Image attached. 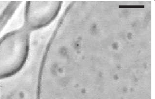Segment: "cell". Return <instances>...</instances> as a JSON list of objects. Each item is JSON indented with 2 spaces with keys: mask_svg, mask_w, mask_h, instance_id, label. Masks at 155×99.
Segmentation results:
<instances>
[{
  "mask_svg": "<svg viewBox=\"0 0 155 99\" xmlns=\"http://www.w3.org/2000/svg\"><path fill=\"white\" fill-rule=\"evenodd\" d=\"M59 8L56 2H28L25 10V28L30 31L45 27L54 19Z\"/></svg>",
  "mask_w": 155,
  "mask_h": 99,
  "instance_id": "7a4b0ae2",
  "label": "cell"
},
{
  "mask_svg": "<svg viewBox=\"0 0 155 99\" xmlns=\"http://www.w3.org/2000/svg\"><path fill=\"white\" fill-rule=\"evenodd\" d=\"M30 51L29 31L24 28L0 39V79L17 73L26 63Z\"/></svg>",
  "mask_w": 155,
  "mask_h": 99,
  "instance_id": "6da1fadb",
  "label": "cell"
}]
</instances>
